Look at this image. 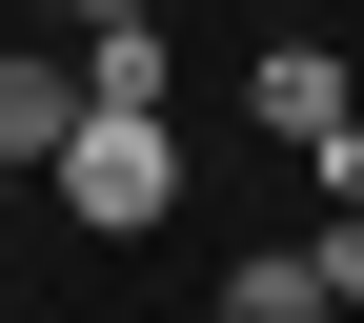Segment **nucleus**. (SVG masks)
Here are the masks:
<instances>
[{
    "label": "nucleus",
    "instance_id": "20e7f679",
    "mask_svg": "<svg viewBox=\"0 0 364 323\" xmlns=\"http://www.w3.org/2000/svg\"><path fill=\"white\" fill-rule=\"evenodd\" d=\"M223 323H344L324 243H263V263H223Z\"/></svg>",
    "mask_w": 364,
    "mask_h": 323
},
{
    "label": "nucleus",
    "instance_id": "f257e3e1",
    "mask_svg": "<svg viewBox=\"0 0 364 323\" xmlns=\"http://www.w3.org/2000/svg\"><path fill=\"white\" fill-rule=\"evenodd\" d=\"M41 182H61V222H81V243H162L182 142H162V102H81V142L41 162Z\"/></svg>",
    "mask_w": 364,
    "mask_h": 323
},
{
    "label": "nucleus",
    "instance_id": "6e6552de",
    "mask_svg": "<svg viewBox=\"0 0 364 323\" xmlns=\"http://www.w3.org/2000/svg\"><path fill=\"white\" fill-rule=\"evenodd\" d=\"M0 202H21V162H0Z\"/></svg>",
    "mask_w": 364,
    "mask_h": 323
},
{
    "label": "nucleus",
    "instance_id": "9b49d317",
    "mask_svg": "<svg viewBox=\"0 0 364 323\" xmlns=\"http://www.w3.org/2000/svg\"><path fill=\"white\" fill-rule=\"evenodd\" d=\"M0 303H21V283H0Z\"/></svg>",
    "mask_w": 364,
    "mask_h": 323
},
{
    "label": "nucleus",
    "instance_id": "7ed1b4c3",
    "mask_svg": "<svg viewBox=\"0 0 364 323\" xmlns=\"http://www.w3.org/2000/svg\"><path fill=\"white\" fill-rule=\"evenodd\" d=\"M61 142H81V61H41V40H0V162L41 182Z\"/></svg>",
    "mask_w": 364,
    "mask_h": 323
},
{
    "label": "nucleus",
    "instance_id": "423d86ee",
    "mask_svg": "<svg viewBox=\"0 0 364 323\" xmlns=\"http://www.w3.org/2000/svg\"><path fill=\"white\" fill-rule=\"evenodd\" d=\"M324 283H344V303H364V202H324Z\"/></svg>",
    "mask_w": 364,
    "mask_h": 323
},
{
    "label": "nucleus",
    "instance_id": "f03ea898",
    "mask_svg": "<svg viewBox=\"0 0 364 323\" xmlns=\"http://www.w3.org/2000/svg\"><path fill=\"white\" fill-rule=\"evenodd\" d=\"M243 121L284 162H324V202H364V61H344V40H263V61H243Z\"/></svg>",
    "mask_w": 364,
    "mask_h": 323
},
{
    "label": "nucleus",
    "instance_id": "39448f33",
    "mask_svg": "<svg viewBox=\"0 0 364 323\" xmlns=\"http://www.w3.org/2000/svg\"><path fill=\"white\" fill-rule=\"evenodd\" d=\"M81 102H162V21H102L81 40Z\"/></svg>",
    "mask_w": 364,
    "mask_h": 323
},
{
    "label": "nucleus",
    "instance_id": "1a4fd4ad",
    "mask_svg": "<svg viewBox=\"0 0 364 323\" xmlns=\"http://www.w3.org/2000/svg\"><path fill=\"white\" fill-rule=\"evenodd\" d=\"M0 323H41V303H0Z\"/></svg>",
    "mask_w": 364,
    "mask_h": 323
},
{
    "label": "nucleus",
    "instance_id": "0eeeda50",
    "mask_svg": "<svg viewBox=\"0 0 364 323\" xmlns=\"http://www.w3.org/2000/svg\"><path fill=\"white\" fill-rule=\"evenodd\" d=\"M344 61H364V0H344Z\"/></svg>",
    "mask_w": 364,
    "mask_h": 323
},
{
    "label": "nucleus",
    "instance_id": "9d476101",
    "mask_svg": "<svg viewBox=\"0 0 364 323\" xmlns=\"http://www.w3.org/2000/svg\"><path fill=\"white\" fill-rule=\"evenodd\" d=\"M162 21H182V0H162Z\"/></svg>",
    "mask_w": 364,
    "mask_h": 323
}]
</instances>
